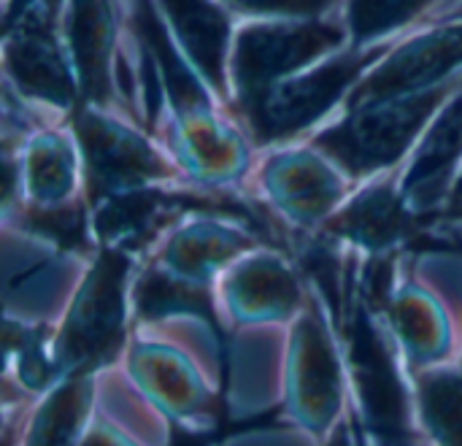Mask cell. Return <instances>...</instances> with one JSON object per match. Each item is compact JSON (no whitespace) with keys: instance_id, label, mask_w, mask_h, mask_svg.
<instances>
[{"instance_id":"cell-1","label":"cell","mask_w":462,"mask_h":446,"mask_svg":"<svg viewBox=\"0 0 462 446\" xmlns=\"http://www.w3.org/2000/svg\"><path fill=\"white\" fill-rule=\"evenodd\" d=\"M133 309V255L100 246L79 282L60 328L54 363L60 379L97 376L127 347Z\"/></svg>"},{"instance_id":"cell-2","label":"cell","mask_w":462,"mask_h":446,"mask_svg":"<svg viewBox=\"0 0 462 446\" xmlns=\"http://www.w3.org/2000/svg\"><path fill=\"white\" fill-rule=\"evenodd\" d=\"M452 89V81H447L417 95L346 108L338 122L314 133L311 146L336 163L352 181L374 179L411 152L447 106Z\"/></svg>"},{"instance_id":"cell-3","label":"cell","mask_w":462,"mask_h":446,"mask_svg":"<svg viewBox=\"0 0 462 446\" xmlns=\"http://www.w3.org/2000/svg\"><path fill=\"white\" fill-rule=\"evenodd\" d=\"M346 374L360 406L363 428L374 446H417L411 390L398 368L395 339L376 317V306L357 301L344 320Z\"/></svg>"},{"instance_id":"cell-4","label":"cell","mask_w":462,"mask_h":446,"mask_svg":"<svg viewBox=\"0 0 462 446\" xmlns=\"http://www.w3.org/2000/svg\"><path fill=\"white\" fill-rule=\"evenodd\" d=\"M390 49V43L355 46L346 54H336L273 84L260 98L241 106L238 114L257 144L292 141L303 130L319 125L338 103H346L363 76L382 62Z\"/></svg>"},{"instance_id":"cell-5","label":"cell","mask_w":462,"mask_h":446,"mask_svg":"<svg viewBox=\"0 0 462 446\" xmlns=\"http://www.w3.org/2000/svg\"><path fill=\"white\" fill-rule=\"evenodd\" d=\"M346 27L319 16L254 22L236 33L230 49V84L236 106H246L273 84L338 51Z\"/></svg>"},{"instance_id":"cell-6","label":"cell","mask_w":462,"mask_h":446,"mask_svg":"<svg viewBox=\"0 0 462 446\" xmlns=\"http://www.w3.org/2000/svg\"><path fill=\"white\" fill-rule=\"evenodd\" d=\"M73 135L81 152L89 203L116 192L154 187L176 179V165L141 133L106 114L100 106H79Z\"/></svg>"},{"instance_id":"cell-7","label":"cell","mask_w":462,"mask_h":446,"mask_svg":"<svg viewBox=\"0 0 462 446\" xmlns=\"http://www.w3.org/2000/svg\"><path fill=\"white\" fill-rule=\"evenodd\" d=\"M284 387L290 417L309 433L328 436L344 420V360L314 303L292 320Z\"/></svg>"},{"instance_id":"cell-8","label":"cell","mask_w":462,"mask_h":446,"mask_svg":"<svg viewBox=\"0 0 462 446\" xmlns=\"http://www.w3.org/2000/svg\"><path fill=\"white\" fill-rule=\"evenodd\" d=\"M462 68V22L441 24L387 51L346 100V108L441 87Z\"/></svg>"},{"instance_id":"cell-9","label":"cell","mask_w":462,"mask_h":446,"mask_svg":"<svg viewBox=\"0 0 462 446\" xmlns=\"http://www.w3.org/2000/svg\"><path fill=\"white\" fill-rule=\"evenodd\" d=\"M219 295L236 325L292 322L309 306L298 271L271 249H252L236 260L222 276Z\"/></svg>"},{"instance_id":"cell-10","label":"cell","mask_w":462,"mask_h":446,"mask_svg":"<svg viewBox=\"0 0 462 446\" xmlns=\"http://www.w3.org/2000/svg\"><path fill=\"white\" fill-rule=\"evenodd\" d=\"M260 179L276 211L300 228H322L346 200L352 181L317 146L273 154Z\"/></svg>"},{"instance_id":"cell-11","label":"cell","mask_w":462,"mask_h":446,"mask_svg":"<svg viewBox=\"0 0 462 446\" xmlns=\"http://www.w3.org/2000/svg\"><path fill=\"white\" fill-rule=\"evenodd\" d=\"M127 371L138 390L171 423L184 428H206L217 417V395L192 366V360L171 344L135 341L127 355Z\"/></svg>"},{"instance_id":"cell-12","label":"cell","mask_w":462,"mask_h":446,"mask_svg":"<svg viewBox=\"0 0 462 446\" xmlns=\"http://www.w3.org/2000/svg\"><path fill=\"white\" fill-rule=\"evenodd\" d=\"M417 211L403 190L390 181H371L322 225L333 244H349L371 257H384L417 233Z\"/></svg>"},{"instance_id":"cell-13","label":"cell","mask_w":462,"mask_h":446,"mask_svg":"<svg viewBox=\"0 0 462 446\" xmlns=\"http://www.w3.org/2000/svg\"><path fill=\"white\" fill-rule=\"evenodd\" d=\"M65 41L81 106L106 108L114 98L111 54L116 43V16L111 0H68Z\"/></svg>"},{"instance_id":"cell-14","label":"cell","mask_w":462,"mask_h":446,"mask_svg":"<svg viewBox=\"0 0 462 446\" xmlns=\"http://www.w3.org/2000/svg\"><path fill=\"white\" fill-rule=\"evenodd\" d=\"M184 200L187 195H168L154 187L127 190L95 200L89 228L97 238V249L108 246L135 255L154 241L165 225L184 217Z\"/></svg>"},{"instance_id":"cell-15","label":"cell","mask_w":462,"mask_h":446,"mask_svg":"<svg viewBox=\"0 0 462 446\" xmlns=\"http://www.w3.org/2000/svg\"><path fill=\"white\" fill-rule=\"evenodd\" d=\"M157 8L165 14L181 51L198 68L200 79L217 89L227 92L230 79V16L219 0H157Z\"/></svg>"},{"instance_id":"cell-16","label":"cell","mask_w":462,"mask_h":446,"mask_svg":"<svg viewBox=\"0 0 462 446\" xmlns=\"http://www.w3.org/2000/svg\"><path fill=\"white\" fill-rule=\"evenodd\" d=\"M252 249H257V238L252 233L222 219L200 217L168 236L157 265L181 279L211 284L222 271H227Z\"/></svg>"},{"instance_id":"cell-17","label":"cell","mask_w":462,"mask_h":446,"mask_svg":"<svg viewBox=\"0 0 462 446\" xmlns=\"http://www.w3.org/2000/svg\"><path fill=\"white\" fill-rule=\"evenodd\" d=\"M387 328L414 371L441 366L452 352V325L444 306L417 284L398 287L382 301Z\"/></svg>"},{"instance_id":"cell-18","label":"cell","mask_w":462,"mask_h":446,"mask_svg":"<svg viewBox=\"0 0 462 446\" xmlns=\"http://www.w3.org/2000/svg\"><path fill=\"white\" fill-rule=\"evenodd\" d=\"M79 144L65 133L43 130L32 135L19 152V200L27 195L24 209H57L73 203L79 176L84 179Z\"/></svg>"},{"instance_id":"cell-19","label":"cell","mask_w":462,"mask_h":446,"mask_svg":"<svg viewBox=\"0 0 462 446\" xmlns=\"http://www.w3.org/2000/svg\"><path fill=\"white\" fill-rule=\"evenodd\" d=\"M462 157V87L439 111L409 165L403 192L414 211L436 206L449 195L455 165Z\"/></svg>"},{"instance_id":"cell-20","label":"cell","mask_w":462,"mask_h":446,"mask_svg":"<svg viewBox=\"0 0 462 446\" xmlns=\"http://www.w3.org/2000/svg\"><path fill=\"white\" fill-rule=\"evenodd\" d=\"M95 401V376L60 379L32 412L22 446H81Z\"/></svg>"},{"instance_id":"cell-21","label":"cell","mask_w":462,"mask_h":446,"mask_svg":"<svg viewBox=\"0 0 462 446\" xmlns=\"http://www.w3.org/2000/svg\"><path fill=\"white\" fill-rule=\"evenodd\" d=\"M133 311L143 322H160L168 317H195L203 320L214 336L222 333L219 317L214 314L211 284H198L181 279L162 265L149 268L143 276L133 282Z\"/></svg>"},{"instance_id":"cell-22","label":"cell","mask_w":462,"mask_h":446,"mask_svg":"<svg viewBox=\"0 0 462 446\" xmlns=\"http://www.w3.org/2000/svg\"><path fill=\"white\" fill-rule=\"evenodd\" d=\"M3 352L5 371L14 374L19 387L27 393L46 395L60 382L54 363V330L49 325H27L8 314L3 322Z\"/></svg>"},{"instance_id":"cell-23","label":"cell","mask_w":462,"mask_h":446,"mask_svg":"<svg viewBox=\"0 0 462 446\" xmlns=\"http://www.w3.org/2000/svg\"><path fill=\"white\" fill-rule=\"evenodd\" d=\"M414 404L433 446H462V368L417 371Z\"/></svg>"},{"instance_id":"cell-24","label":"cell","mask_w":462,"mask_h":446,"mask_svg":"<svg viewBox=\"0 0 462 446\" xmlns=\"http://www.w3.org/2000/svg\"><path fill=\"white\" fill-rule=\"evenodd\" d=\"M436 0H346V33L355 46H368L422 16Z\"/></svg>"},{"instance_id":"cell-25","label":"cell","mask_w":462,"mask_h":446,"mask_svg":"<svg viewBox=\"0 0 462 446\" xmlns=\"http://www.w3.org/2000/svg\"><path fill=\"white\" fill-rule=\"evenodd\" d=\"M219 3L249 16H287V19L319 16L330 5V0H219Z\"/></svg>"},{"instance_id":"cell-26","label":"cell","mask_w":462,"mask_h":446,"mask_svg":"<svg viewBox=\"0 0 462 446\" xmlns=\"http://www.w3.org/2000/svg\"><path fill=\"white\" fill-rule=\"evenodd\" d=\"M81 446H138L133 439H127L122 431H116L114 425H108L106 420H95L84 439H81Z\"/></svg>"},{"instance_id":"cell-27","label":"cell","mask_w":462,"mask_h":446,"mask_svg":"<svg viewBox=\"0 0 462 446\" xmlns=\"http://www.w3.org/2000/svg\"><path fill=\"white\" fill-rule=\"evenodd\" d=\"M325 446H360L357 444V431H355V423L346 417L341 420L330 433H328V444Z\"/></svg>"},{"instance_id":"cell-28","label":"cell","mask_w":462,"mask_h":446,"mask_svg":"<svg viewBox=\"0 0 462 446\" xmlns=\"http://www.w3.org/2000/svg\"><path fill=\"white\" fill-rule=\"evenodd\" d=\"M460 368H462V358H460Z\"/></svg>"}]
</instances>
